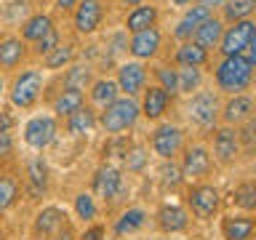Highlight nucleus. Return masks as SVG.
Instances as JSON below:
<instances>
[{
	"label": "nucleus",
	"mask_w": 256,
	"mask_h": 240,
	"mask_svg": "<svg viewBox=\"0 0 256 240\" xmlns=\"http://www.w3.org/2000/svg\"><path fill=\"white\" fill-rule=\"evenodd\" d=\"M251 78H254V67L240 56H224V62L216 67V83H219L222 91H230V94L246 91L251 86Z\"/></svg>",
	"instance_id": "nucleus-1"
},
{
	"label": "nucleus",
	"mask_w": 256,
	"mask_h": 240,
	"mask_svg": "<svg viewBox=\"0 0 256 240\" xmlns=\"http://www.w3.org/2000/svg\"><path fill=\"white\" fill-rule=\"evenodd\" d=\"M136 118H139V104H136L131 96H123V99H118L107 104L102 112V126L107 134H120L126 131V128H131L136 123Z\"/></svg>",
	"instance_id": "nucleus-2"
},
{
	"label": "nucleus",
	"mask_w": 256,
	"mask_h": 240,
	"mask_svg": "<svg viewBox=\"0 0 256 240\" xmlns=\"http://www.w3.org/2000/svg\"><path fill=\"white\" fill-rule=\"evenodd\" d=\"M40 91H43V75H40L38 70L22 72V75L14 80V86H11V102H14V107H22V110L32 107V104L38 102Z\"/></svg>",
	"instance_id": "nucleus-3"
},
{
	"label": "nucleus",
	"mask_w": 256,
	"mask_h": 240,
	"mask_svg": "<svg viewBox=\"0 0 256 240\" xmlns=\"http://www.w3.org/2000/svg\"><path fill=\"white\" fill-rule=\"evenodd\" d=\"M251 40H256V24L251 19H243V22H235V27H230L227 32H222L219 46L224 56H238Z\"/></svg>",
	"instance_id": "nucleus-4"
},
{
	"label": "nucleus",
	"mask_w": 256,
	"mask_h": 240,
	"mask_svg": "<svg viewBox=\"0 0 256 240\" xmlns=\"http://www.w3.org/2000/svg\"><path fill=\"white\" fill-rule=\"evenodd\" d=\"M187 115H190V123H195L200 128L214 126L216 123V115H219V99H216V94L200 91L198 96H192Z\"/></svg>",
	"instance_id": "nucleus-5"
},
{
	"label": "nucleus",
	"mask_w": 256,
	"mask_h": 240,
	"mask_svg": "<svg viewBox=\"0 0 256 240\" xmlns=\"http://www.w3.org/2000/svg\"><path fill=\"white\" fill-rule=\"evenodd\" d=\"M24 139H27L30 147L35 150H46L48 144L56 139V120L51 115H40L32 118L27 126H24Z\"/></svg>",
	"instance_id": "nucleus-6"
},
{
	"label": "nucleus",
	"mask_w": 256,
	"mask_h": 240,
	"mask_svg": "<svg viewBox=\"0 0 256 240\" xmlns=\"http://www.w3.org/2000/svg\"><path fill=\"white\" fill-rule=\"evenodd\" d=\"M120 192H123V176H120L118 168L112 166L99 168L94 176V195L102 200H115Z\"/></svg>",
	"instance_id": "nucleus-7"
},
{
	"label": "nucleus",
	"mask_w": 256,
	"mask_h": 240,
	"mask_svg": "<svg viewBox=\"0 0 256 240\" xmlns=\"http://www.w3.org/2000/svg\"><path fill=\"white\" fill-rule=\"evenodd\" d=\"M187 200H190V208L198 219H211L216 214V208H219V192L214 187H208V184H200V187L190 190Z\"/></svg>",
	"instance_id": "nucleus-8"
},
{
	"label": "nucleus",
	"mask_w": 256,
	"mask_h": 240,
	"mask_svg": "<svg viewBox=\"0 0 256 240\" xmlns=\"http://www.w3.org/2000/svg\"><path fill=\"white\" fill-rule=\"evenodd\" d=\"M152 150L163 160L174 158L182 150V131L176 126H160L155 131V136H152Z\"/></svg>",
	"instance_id": "nucleus-9"
},
{
	"label": "nucleus",
	"mask_w": 256,
	"mask_h": 240,
	"mask_svg": "<svg viewBox=\"0 0 256 240\" xmlns=\"http://www.w3.org/2000/svg\"><path fill=\"white\" fill-rule=\"evenodd\" d=\"M102 16H104V8L99 0H80L75 11V30L88 35V32H94L102 24Z\"/></svg>",
	"instance_id": "nucleus-10"
},
{
	"label": "nucleus",
	"mask_w": 256,
	"mask_h": 240,
	"mask_svg": "<svg viewBox=\"0 0 256 240\" xmlns=\"http://www.w3.org/2000/svg\"><path fill=\"white\" fill-rule=\"evenodd\" d=\"M144 80H147V72L139 62H126L120 64L118 70V91H126L128 96L139 94L144 88Z\"/></svg>",
	"instance_id": "nucleus-11"
},
{
	"label": "nucleus",
	"mask_w": 256,
	"mask_h": 240,
	"mask_svg": "<svg viewBox=\"0 0 256 240\" xmlns=\"http://www.w3.org/2000/svg\"><path fill=\"white\" fill-rule=\"evenodd\" d=\"M238 150H240V136L235 128H219L214 136V155L219 163H232L238 155Z\"/></svg>",
	"instance_id": "nucleus-12"
},
{
	"label": "nucleus",
	"mask_w": 256,
	"mask_h": 240,
	"mask_svg": "<svg viewBox=\"0 0 256 240\" xmlns=\"http://www.w3.org/2000/svg\"><path fill=\"white\" fill-rule=\"evenodd\" d=\"M158 48H160V32L155 27L134 32L131 43H128V51H131L136 59H150V56L158 54Z\"/></svg>",
	"instance_id": "nucleus-13"
},
{
	"label": "nucleus",
	"mask_w": 256,
	"mask_h": 240,
	"mask_svg": "<svg viewBox=\"0 0 256 240\" xmlns=\"http://www.w3.org/2000/svg\"><path fill=\"white\" fill-rule=\"evenodd\" d=\"M64 224H67V216L59 208H43L35 219V238H54Z\"/></svg>",
	"instance_id": "nucleus-14"
},
{
	"label": "nucleus",
	"mask_w": 256,
	"mask_h": 240,
	"mask_svg": "<svg viewBox=\"0 0 256 240\" xmlns=\"http://www.w3.org/2000/svg\"><path fill=\"white\" fill-rule=\"evenodd\" d=\"M208 168H211V155L203 147H190L184 152V163H182V174L190 176V179H198V176H206Z\"/></svg>",
	"instance_id": "nucleus-15"
},
{
	"label": "nucleus",
	"mask_w": 256,
	"mask_h": 240,
	"mask_svg": "<svg viewBox=\"0 0 256 240\" xmlns=\"http://www.w3.org/2000/svg\"><path fill=\"white\" fill-rule=\"evenodd\" d=\"M27 190L32 198H43V192L48 190V166L43 158L30 160L27 168Z\"/></svg>",
	"instance_id": "nucleus-16"
},
{
	"label": "nucleus",
	"mask_w": 256,
	"mask_h": 240,
	"mask_svg": "<svg viewBox=\"0 0 256 240\" xmlns=\"http://www.w3.org/2000/svg\"><path fill=\"white\" fill-rule=\"evenodd\" d=\"M222 32H224V24L219 22V19H206L200 27L195 30V40L192 43H198L200 48H214V46H219V40H222Z\"/></svg>",
	"instance_id": "nucleus-17"
},
{
	"label": "nucleus",
	"mask_w": 256,
	"mask_h": 240,
	"mask_svg": "<svg viewBox=\"0 0 256 240\" xmlns=\"http://www.w3.org/2000/svg\"><path fill=\"white\" fill-rule=\"evenodd\" d=\"M168 102H171V96H168L160 86H152V88H147L144 91V104H142V110H144V115L147 118H160L166 112V107H168Z\"/></svg>",
	"instance_id": "nucleus-18"
},
{
	"label": "nucleus",
	"mask_w": 256,
	"mask_h": 240,
	"mask_svg": "<svg viewBox=\"0 0 256 240\" xmlns=\"http://www.w3.org/2000/svg\"><path fill=\"white\" fill-rule=\"evenodd\" d=\"M158 224L166 232H182L187 227V211L179 206H163L158 211Z\"/></svg>",
	"instance_id": "nucleus-19"
},
{
	"label": "nucleus",
	"mask_w": 256,
	"mask_h": 240,
	"mask_svg": "<svg viewBox=\"0 0 256 240\" xmlns=\"http://www.w3.org/2000/svg\"><path fill=\"white\" fill-rule=\"evenodd\" d=\"M251 112H254V102L248 99V96L243 94H238L235 99H230L227 102V107H224V120L232 126V123H246L248 118H251Z\"/></svg>",
	"instance_id": "nucleus-20"
},
{
	"label": "nucleus",
	"mask_w": 256,
	"mask_h": 240,
	"mask_svg": "<svg viewBox=\"0 0 256 240\" xmlns=\"http://www.w3.org/2000/svg\"><path fill=\"white\" fill-rule=\"evenodd\" d=\"M206 62H208V51L200 48L198 43H192V40H187V43H182L176 48V64L179 67H200Z\"/></svg>",
	"instance_id": "nucleus-21"
},
{
	"label": "nucleus",
	"mask_w": 256,
	"mask_h": 240,
	"mask_svg": "<svg viewBox=\"0 0 256 240\" xmlns=\"http://www.w3.org/2000/svg\"><path fill=\"white\" fill-rule=\"evenodd\" d=\"M155 19H158L155 6H136L134 11L128 14L126 27H128V32H142V30L155 27Z\"/></svg>",
	"instance_id": "nucleus-22"
},
{
	"label": "nucleus",
	"mask_w": 256,
	"mask_h": 240,
	"mask_svg": "<svg viewBox=\"0 0 256 240\" xmlns=\"http://www.w3.org/2000/svg\"><path fill=\"white\" fill-rule=\"evenodd\" d=\"M80 107H83V91H78V88H64V91L56 96L54 102V112L56 115H72V112H78Z\"/></svg>",
	"instance_id": "nucleus-23"
},
{
	"label": "nucleus",
	"mask_w": 256,
	"mask_h": 240,
	"mask_svg": "<svg viewBox=\"0 0 256 240\" xmlns=\"http://www.w3.org/2000/svg\"><path fill=\"white\" fill-rule=\"evenodd\" d=\"M251 232H254L251 216H230L224 222V235H227V240H248Z\"/></svg>",
	"instance_id": "nucleus-24"
},
{
	"label": "nucleus",
	"mask_w": 256,
	"mask_h": 240,
	"mask_svg": "<svg viewBox=\"0 0 256 240\" xmlns=\"http://www.w3.org/2000/svg\"><path fill=\"white\" fill-rule=\"evenodd\" d=\"M24 56V43L19 38L0 40V67H16Z\"/></svg>",
	"instance_id": "nucleus-25"
},
{
	"label": "nucleus",
	"mask_w": 256,
	"mask_h": 240,
	"mask_svg": "<svg viewBox=\"0 0 256 240\" xmlns=\"http://www.w3.org/2000/svg\"><path fill=\"white\" fill-rule=\"evenodd\" d=\"M91 99L94 104H99V107H107L118 99V83L115 80H96L91 86Z\"/></svg>",
	"instance_id": "nucleus-26"
},
{
	"label": "nucleus",
	"mask_w": 256,
	"mask_h": 240,
	"mask_svg": "<svg viewBox=\"0 0 256 240\" xmlns=\"http://www.w3.org/2000/svg\"><path fill=\"white\" fill-rule=\"evenodd\" d=\"M224 19L230 22H243L254 14L256 8V0H224Z\"/></svg>",
	"instance_id": "nucleus-27"
},
{
	"label": "nucleus",
	"mask_w": 256,
	"mask_h": 240,
	"mask_svg": "<svg viewBox=\"0 0 256 240\" xmlns=\"http://www.w3.org/2000/svg\"><path fill=\"white\" fill-rule=\"evenodd\" d=\"M48 30H51V19H48L46 14H38V16H32V19L24 22L22 35H24V40H32V43H38V40L43 38Z\"/></svg>",
	"instance_id": "nucleus-28"
},
{
	"label": "nucleus",
	"mask_w": 256,
	"mask_h": 240,
	"mask_svg": "<svg viewBox=\"0 0 256 240\" xmlns=\"http://www.w3.org/2000/svg\"><path fill=\"white\" fill-rule=\"evenodd\" d=\"M94 123H96L94 112H91V110H86V107H80L78 112H72V115H70V134L86 136V134L94 128Z\"/></svg>",
	"instance_id": "nucleus-29"
},
{
	"label": "nucleus",
	"mask_w": 256,
	"mask_h": 240,
	"mask_svg": "<svg viewBox=\"0 0 256 240\" xmlns=\"http://www.w3.org/2000/svg\"><path fill=\"white\" fill-rule=\"evenodd\" d=\"M144 219H147V214L142 211V208H131V211H126L123 216L118 219L115 224V232L118 235H128V232H136L144 224Z\"/></svg>",
	"instance_id": "nucleus-30"
},
{
	"label": "nucleus",
	"mask_w": 256,
	"mask_h": 240,
	"mask_svg": "<svg viewBox=\"0 0 256 240\" xmlns=\"http://www.w3.org/2000/svg\"><path fill=\"white\" fill-rule=\"evenodd\" d=\"M88 80H91V70H88L86 64H75V67H70L67 75H64V86L83 91V88L88 86Z\"/></svg>",
	"instance_id": "nucleus-31"
},
{
	"label": "nucleus",
	"mask_w": 256,
	"mask_h": 240,
	"mask_svg": "<svg viewBox=\"0 0 256 240\" xmlns=\"http://www.w3.org/2000/svg\"><path fill=\"white\" fill-rule=\"evenodd\" d=\"M75 59V48L72 46H56L51 54H46V67L48 70H59L64 64H70Z\"/></svg>",
	"instance_id": "nucleus-32"
},
{
	"label": "nucleus",
	"mask_w": 256,
	"mask_h": 240,
	"mask_svg": "<svg viewBox=\"0 0 256 240\" xmlns=\"http://www.w3.org/2000/svg\"><path fill=\"white\" fill-rule=\"evenodd\" d=\"M198 86H200V70L198 67H182L176 72V88H179V91L192 94Z\"/></svg>",
	"instance_id": "nucleus-33"
},
{
	"label": "nucleus",
	"mask_w": 256,
	"mask_h": 240,
	"mask_svg": "<svg viewBox=\"0 0 256 240\" xmlns=\"http://www.w3.org/2000/svg\"><path fill=\"white\" fill-rule=\"evenodd\" d=\"M16 195H19V184L11 176H0V211H6L16 200Z\"/></svg>",
	"instance_id": "nucleus-34"
},
{
	"label": "nucleus",
	"mask_w": 256,
	"mask_h": 240,
	"mask_svg": "<svg viewBox=\"0 0 256 240\" xmlns=\"http://www.w3.org/2000/svg\"><path fill=\"white\" fill-rule=\"evenodd\" d=\"M235 203L240 208H246V211H251V208L256 206V187L251 182H246V184H240L238 192H235Z\"/></svg>",
	"instance_id": "nucleus-35"
},
{
	"label": "nucleus",
	"mask_w": 256,
	"mask_h": 240,
	"mask_svg": "<svg viewBox=\"0 0 256 240\" xmlns=\"http://www.w3.org/2000/svg\"><path fill=\"white\" fill-rule=\"evenodd\" d=\"M75 211L80 219H94L96 216V203H94V195H88V192H80L75 198Z\"/></svg>",
	"instance_id": "nucleus-36"
},
{
	"label": "nucleus",
	"mask_w": 256,
	"mask_h": 240,
	"mask_svg": "<svg viewBox=\"0 0 256 240\" xmlns=\"http://www.w3.org/2000/svg\"><path fill=\"white\" fill-rule=\"evenodd\" d=\"M158 80L163 86V91L168 94V96H174L176 91H179V88H176V70H168V67H158Z\"/></svg>",
	"instance_id": "nucleus-37"
},
{
	"label": "nucleus",
	"mask_w": 256,
	"mask_h": 240,
	"mask_svg": "<svg viewBox=\"0 0 256 240\" xmlns=\"http://www.w3.org/2000/svg\"><path fill=\"white\" fill-rule=\"evenodd\" d=\"M206 19H211V11H208L206 6H200V3H198V6H192L190 11L184 14V22H190L192 27H200V24H203Z\"/></svg>",
	"instance_id": "nucleus-38"
},
{
	"label": "nucleus",
	"mask_w": 256,
	"mask_h": 240,
	"mask_svg": "<svg viewBox=\"0 0 256 240\" xmlns=\"http://www.w3.org/2000/svg\"><path fill=\"white\" fill-rule=\"evenodd\" d=\"M56 46H59V32H56V30L51 27L43 38L38 40V54H40V56H46V54H51Z\"/></svg>",
	"instance_id": "nucleus-39"
},
{
	"label": "nucleus",
	"mask_w": 256,
	"mask_h": 240,
	"mask_svg": "<svg viewBox=\"0 0 256 240\" xmlns=\"http://www.w3.org/2000/svg\"><path fill=\"white\" fill-rule=\"evenodd\" d=\"M160 176H163V184H166V187H179V182H182V174H179V168H176L174 163L160 168Z\"/></svg>",
	"instance_id": "nucleus-40"
},
{
	"label": "nucleus",
	"mask_w": 256,
	"mask_h": 240,
	"mask_svg": "<svg viewBox=\"0 0 256 240\" xmlns=\"http://www.w3.org/2000/svg\"><path fill=\"white\" fill-rule=\"evenodd\" d=\"M144 163H147V152H144V150H134L131 155H126V166H128V171H142Z\"/></svg>",
	"instance_id": "nucleus-41"
},
{
	"label": "nucleus",
	"mask_w": 256,
	"mask_h": 240,
	"mask_svg": "<svg viewBox=\"0 0 256 240\" xmlns=\"http://www.w3.org/2000/svg\"><path fill=\"white\" fill-rule=\"evenodd\" d=\"M195 30H198V27H192L190 22H184V19H182V22H179V27H176V32H174V35L179 38V40H184V43H187V40H190L192 35H195Z\"/></svg>",
	"instance_id": "nucleus-42"
},
{
	"label": "nucleus",
	"mask_w": 256,
	"mask_h": 240,
	"mask_svg": "<svg viewBox=\"0 0 256 240\" xmlns=\"http://www.w3.org/2000/svg\"><path fill=\"white\" fill-rule=\"evenodd\" d=\"M11 150H14V139H11V134H8V131H0V158L11 155Z\"/></svg>",
	"instance_id": "nucleus-43"
},
{
	"label": "nucleus",
	"mask_w": 256,
	"mask_h": 240,
	"mask_svg": "<svg viewBox=\"0 0 256 240\" xmlns=\"http://www.w3.org/2000/svg\"><path fill=\"white\" fill-rule=\"evenodd\" d=\"M104 238V227H91L80 240H102Z\"/></svg>",
	"instance_id": "nucleus-44"
},
{
	"label": "nucleus",
	"mask_w": 256,
	"mask_h": 240,
	"mask_svg": "<svg viewBox=\"0 0 256 240\" xmlns=\"http://www.w3.org/2000/svg\"><path fill=\"white\" fill-rule=\"evenodd\" d=\"M238 136H243V142H246V144H251V142H254V120H251V118L246 120V131H243V134H238Z\"/></svg>",
	"instance_id": "nucleus-45"
},
{
	"label": "nucleus",
	"mask_w": 256,
	"mask_h": 240,
	"mask_svg": "<svg viewBox=\"0 0 256 240\" xmlns=\"http://www.w3.org/2000/svg\"><path fill=\"white\" fill-rule=\"evenodd\" d=\"M54 240H75V235H72V230H70V224H64V227L54 235Z\"/></svg>",
	"instance_id": "nucleus-46"
},
{
	"label": "nucleus",
	"mask_w": 256,
	"mask_h": 240,
	"mask_svg": "<svg viewBox=\"0 0 256 240\" xmlns=\"http://www.w3.org/2000/svg\"><path fill=\"white\" fill-rule=\"evenodd\" d=\"M14 6V11H8V16H11V19H16V11H27V3H24V0H16V3H11Z\"/></svg>",
	"instance_id": "nucleus-47"
},
{
	"label": "nucleus",
	"mask_w": 256,
	"mask_h": 240,
	"mask_svg": "<svg viewBox=\"0 0 256 240\" xmlns=\"http://www.w3.org/2000/svg\"><path fill=\"white\" fill-rule=\"evenodd\" d=\"M80 0H56V8H62V11H70V8H75Z\"/></svg>",
	"instance_id": "nucleus-48"
},
{
	"label": "nucleus",
	"mask_w": 256,
	"mask_h": 240,
	"mask_svg": "<svg viewBox=\"0 0 256 240\" xmlns=\"http://www.w3.org/2000/svg\"><path fill=\"white\" fill-rule=\"evenodd\" d=\"M8 128H11V115L0 112V131H8Z\"/></svg>",
	"instance_id": "nucleus-49"
},
{
	"label": "nucleus",
	"mask_w": 256,
	"mask_h": 240,
	"mask_svg": "<svg viewBox=\"0 0 256 240\" xmlns=\"http://www.w3.org/2000/svg\"><path fill=\"white\" fill-rule=\"evenodd\" d=\"M222 3H224V0H200V6H206L208 11H211L214 6H222Z\"/></svg>",
	"instance_id": "nucleus-50"
},
{
	"label": "nucleus",
	"mask_w": 256,
	"mask_h": 240,
	"mask_svg": "<svg viewBox=\"0 0 256 240\" xmlns=\"http://www.w3.org/2000/svg\"><path fill=\"white\" fill-rule=\"evenodd\" d=\"M171 3H174V6H190L192 0H171Z\"/></svg>",
	"instance_id": "nucleus-51"
},
{
	"label": "nucleus",
	"mask_w": 256,
	"mask_h": 240,
	"mask_svg": "<svg viewBox=\"0 0 256 240\" xmlns=\"http://www.w3.org/2000/svg\"><path fill=\"white\" fill-rule=\"evenodd\" d=\"M123 3H126V6H139L142 0H123Z\"/></svg>",
	"instance_id": "nucleus-52"
},
{
	"label": "nucleus",
	"mask_w": 256,
	"mask_h": 240,
	"mask_svg": "<svg viewBox=\"0 0 256 240\" xmlns=\"http://www.w3.org/2000/svg\"><path fill=\"white\" fill-rule=\"evenodd\" d=\"M0 91H3V78H0Z\"/></svg>",
	"instance_id": "nucleus-53"
}]
</instances>
